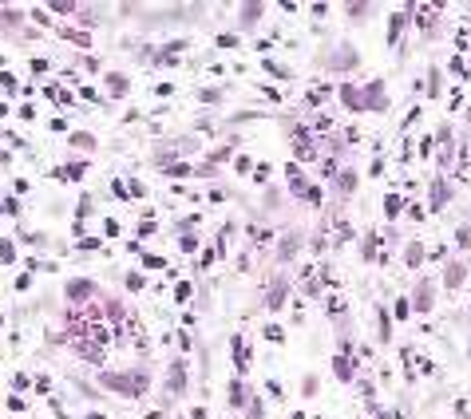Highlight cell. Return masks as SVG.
<instances>
[{"label":"cell","instance_id":"1","mask_svg":"<svg viewBox=\"0 0 471 419\" xmlns=\"http://www.w3.org/2000/svg\"><path fill=\"white\" fill-rule=\"evenodd\" d=\"M107 387H115V392H127V396H139L146 392V376L143 372H127V376H103Z\"/></svg>","mask_w":471,"mask_h":419},{"label":"cell","instance_id":"2","mask_svg":"<svg viewBox=\"0 0 471 419\" xmlns=\"http://www.w3.org/2000/svg\"><path fill=\"white\" fill-rule=\"evenodd\" d=\"M364 91H368V95H364V107H384V103H388V99H384V83H380V79L368 83Z\"/></svg>","mask_w":471,"mask_h":419},{"label":"cell","instance_id":"3","mask_svg":"<svg viewBox=\"0 0 471 419\" xmlns=\"http://www.w3.org/2000/svg\"><path fill=\"white\" fill-rule=\"evenodd\" d=\"M234 360H238V372L250 368V348H246V340H234Z\"/></svg>","mask_w":471,"mask_h":419},{"label":"cell","instance_id":"4","mask_svg":"<svg viewBox=\"0 0 471 419\" xmlns=\"http://www.w3.org/2000/svg\"><path fill=\"white\" fill-rule=\"evenodd\" d=\"M87 293H91V285H87V281H72V285H68V297H72V301H83Z\"/></svg>","mask_w":471,"mask_h":419},{"label":"cell","instance_id":"5","mask_svg":"<svg viewBox=\"0 0 471 419\" xmlns=\"http://www.w3.org/2000/svg\"><path fill=\"white\" fill-rule=\"evenodd\" d=\"M444 202H448V186H444V182H435V186H432V210H439Z\"/></svg>","mask_w":471,"mask_h":419},{"label":"cell","instance_id":"6","mask_svg":"<svg viewBox=\"0 0 471 419\" xmlns=\"http://www.w3.org/2000/svg\"><path fill=\"white\" fill-rule=\"evenodd\" d=\"M285 297H289V285L281 281V285H277V289L270 293V309H281V301H285Z\"/></svg>","mask_w":471,"mask_h":419},{"label":"cell","instance_id":"7","mask_svg":"<svg viewBox=\"0 0 471 419\" xmlns=\"http://www.w3.org/2000/svg\"><path fill=\"white\" fill-rule=\"evenodd\" d=\"M428 305H432V285H420V293H416V309L428 313Z\"/></svg>","mask_w":471,"mask_h":419},{"label":"cell","instance_id":"8","mask_svg":"<svg viewBox=\"0 0 471 419\" xmlns=\"http://www.w3.org/2000/svg\"><path fill=\"white\" fill-rule=\"evenodd\" d=\"M337 186H341L344 194H352V186H357V174H352V170H344V174L337 178Z\"/></svg>","mask_w":471,"mask_h":419},{"label":"cell","instance_id":"9","mask_svg":"<svg viewBox=\"0 0 471 419\" xmlns=\"http://www.w3.org/2000/svg\"><path fill=\"white\" fill-rule=\"evenodd\" d=\"M107 87H111V95H123V91H127V79H123V75H111Z\"/></svg>","mask_w":471,"mask_h":419},{"label":"cell","instance_id":"10","mask_svg":"<svg viewBox=\"0 0 471 419\" xmlns=\"http://www.w3.org/2000/svg\"><path fill=\"white\" fill-rule=\"evenodd\" d=\"M333 368H337V376H341V380H348V376H352V364L344 360V356H337V364H333Z\"/></svg>","mask_w":471,"mask_h":419},{"label":"cell","instance_id":"11","mask_svg":"<svg viewBox=\"0 0 471 419\" xmlns=\"http://www.w3.org/2000/svg\"><path fill=\"white\" fill-rule=\"evenodd\" d=\"M83 166H87V162H72V166H64V170H60V178H79V174H83Z\"/></svg>","mask_w":471,"mask_h":419},{"label":"cell","instance_id":"12","mask_svg":"<svg viewBox=\"0 0 471 419\" xmlns=\"http://www.w3.org/2000/svg\"><path fill=\"white\" fill-rule=\"evenodd\" d=\"M400 28H404V12H396V16H392V28H388V40H396V36H400Z\"/></svg>","mask_w":471,"mask_h":419},{"label":"cell","instance_id":"13","mask_svg":"<svg viewBox=\"0 0 471 419\" xmlns=\"http://www.w3.org/2000/svg\"><path fill=\"white\" fill-rule=\"evenodd\" d=\"M459 281H463V265H452L448 269V285H459Z\"/></svg>","mask_w":471,"mask_h":419},{"label":"cell","instance_id":"14","mask_svg":"<svg viewBox=\"0 0 471 419\" xmlns=\"http://www.w3.org/2000/svg\"><path fill=\"white\" fill-rule=\"evenodd\" d=\"M384 210L396 218V214H400V198H396V194H388V198H384Z\"/></svg>","mask_w":471,"mask_h":419},{"label":"cell","instance_id":"15","mask_svg":"<svg viewBox=\"0 0 471 419\" xmlns=\"http://www.w3.org/2000/svg\"><path fill=\"white\" fill-rule=\"evenodd\" d=\"M408 313H412V305H408V297H400V301H396V316H400V320H408Z\"/></svg>","mask_w":471,"mask_h":419},{"label":"cell","instance_id":"16","mask_svg":"<svg viewBox=\"0 0 471 419\" xmlns=\"http://www.w3.org/2000/svg\"><path fill=\"white\" fill-rule=\"evenodd\" d=\"M266 336H270V340H285V328H281V324H270Z\"/></svg>","mask_w":471,"mask_h":419},{"label":"cell","instance_id":"17","mask_svg":"<svg viewBox=\"0 0 471 419\" xmlns=\"http://www.w3.org/2000/svg\"><path fill=\"white\" fill-rule=\"evenodd\" d=\"M16 257V249H12V242H0V261H12Z\"/></svg>","mask_w":471,"mask_h":419},{"label":"cell","instance_id":"18","mask_svg":"<svg viewBox=\"0 0 471 419\" xmlns=\"http://www.w3.org/2000/svg\"><path fill=\"white\" fill-rule=\"evenodd\" d=\"M420 257H424L420 245H408V265H420Z\"/></svg>","mask_w":471,"mask_h":419},{"label":"cell","instance_id":"19","mask_svg":"<svg viewBox=\"0 0 471 419\" xmlns=\"http://www.w3.org/2000/svg\"><path fill=\"white\" fill-rule=\"evenodd\" d=\"M72 142H75V146H95V139H91V135H75Z\"/></svg>","mask_w":471,"mask_h":419},{"label":"cell","instance_id":"20","mask_svg":"<svg viewBox=\"0 0 471 419\" xmlns=\"http://www.w3.org/2000/svg\"><path fill=\"white\" fill-rule=\"evenodd\" d=\"M143 265H151V269H163V257H155V253H146V257H143Z\"/></svg>","mask_w":471,"mask_h":419},{"label":"cell","instance_id":"21","mask_svg":"<svg viewBox=\"0 0 471 419\" xmlns=\"http://www.w3.org/2000/svg\"><path fill=\"white\" fill-rule=\"evenodd\" d=\"M459 245H463V249L471 245V229H467V226H459Z\"/></svg>","mask_w":471,"mask_h":419},{"label":"cell","instance_id":"22","mask_svg":"<svg viewBox=\"0 0 471 419\" xmlns=\"http://www.w3.org/2000/svg\"><path fill=\"white\" fill-rule=\"evenodd\" d=\"M127 289H143V273H131L127 277Z\"/></svg>","mask_w":471,"mask_h":419},{"label":"cell","instance_id":"23","mask_svg":"<svg viewBox=\"0 0 471 419\" xmlns=\"http://www.w3.org/2000/svg\"><path fill=\"white\" fill-rule=\"evenodd\" d=\"M87 419H103V415H87Z\"/></svg>","mask_w":471,"mask_h":419}]
</instances>
